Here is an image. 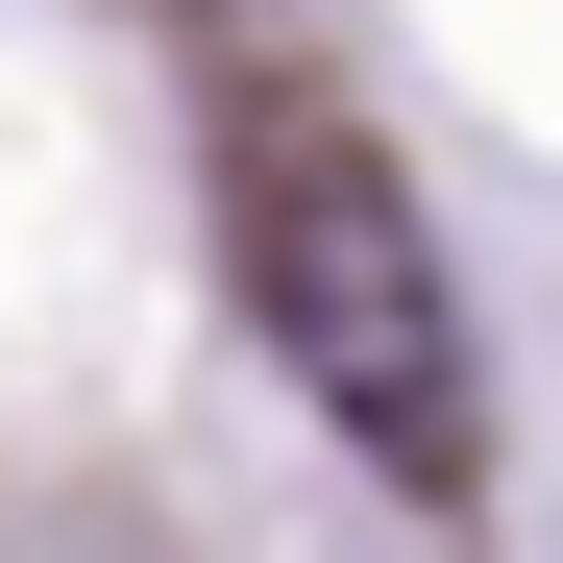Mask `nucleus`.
<instances>
[{
    "label": "nucleus",
    "mask_w": 563,
    "mask_h": 563,
    "mask_svg": "<svg viewBox=\"0 0 563 563\" xmlns=\"http://www.w3.org/2000/svg\"><path fill=\"white\" fill-rule=\"evenodd\" d=\"M245 319L269 367L393 465V490H465V441H490V393H465V295H441V221L367 172L343 123H269L245 147Z\"/></svg>",
    "instance_id": "obj_1"
}]
</instances>
